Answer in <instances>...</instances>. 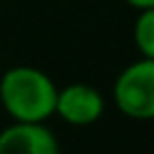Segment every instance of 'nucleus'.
<instances>
[{"mask_svg": "<svg viewBox=\"0 0 154 154\" xmlns=\"http://www.w3.org/2000/svg\"><path fill=\"white\" fill-rule=\"evenodd\" d=\"M134 43L140 57L154 59V7L138 11L134 20Z\"/></svg>", "mask_w": 154, "mask_h": 154, "instance_id": "nucleus-5", "label": "nucleus"}, {"mask_svg": "<svg viewBox=\"0 0 154 154\" xmlns=\"http://www.w3.org/2000/svg\"><path fill=\"white\" fill-rule=\"evenodd\" d=\"M116 109L131 120H154V59H136L125 66L111 91Z\"/></svg>", "mask_w": 154, "mask_h": 154, "instance_id": "nucleus-2", "label": "nucleus"}, {"mask_svg": "<svg viewBox=\"0 0 154 154\" xmlns=\"http://www.w3.org/2000/svg\"><path fill=\"white\" fill-rule=\"evenodd\" d=\"M129 7H134L136 11H143V9H152L154 7V0H125Z\"/></svg>", "mask_w": 154, "mask_h": 154, "instance_id": "nucleus-6", "label": "nucleus"}, {"mask_svg": "<svg viewBox=\"0 0 154 154\" xmlns=\"http://www.w3.org/2000/svg\"><path fill=\"white\" fill-rule=\"evenodd\" d=\"M0 72H2V57H0Z\"/></svg>", "mask_w": 154, "mask_h": 154, "instance_id": "nucleus-7", "label": "nucleus"}, {"mask_svg": "<svg viewBox=\"0 0 154 154\" xmlns=\"http://www.w3.org/2000/svg\"><path fill=\"white\" fill-rule=\"evenodd\" d=\"M104 109H106V102L100 88L84 82H72L59 88L54 116H59L66 125L88 127L100 120Z\"/></svg>", "mask_w": 154, "mask_h": 154, "instance_id": "nucleus-3", "label": "nucleus"}, {"mask_svg": "<svg viewBox=\"0 0 154 154\" xmlns=\"http://www.w3.org/2000/svg\"><path fill=\"white\" fill-rule=\"evenodd\" d=\"M0 154H61L45 122H14L0 129Z\"/></svg>", "mask_w": 154, "mask_h": 154, "instance_id": "nucleus-4", "label": "nucleus"}, {"mask_svg": "<svg viewBox=\"0 0 154 154\" xmlns=\"http://www.w3.org/2000/svg\"><path fill=\"white\" fill-rule=\"evenodd\" d=\"M59 86L36 66H11L0 72V106L14 122H45L54 116Z\"/></svg>", "mask_w": 154, "mask_h": 154, "instance_id": "nucleus-1", "label": "nucleus"}]
</instances>
